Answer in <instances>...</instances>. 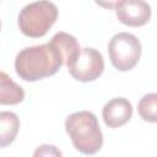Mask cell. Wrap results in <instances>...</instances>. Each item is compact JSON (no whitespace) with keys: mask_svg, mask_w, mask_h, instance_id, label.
<instances>
[{"mask_svg":"<svg viewBox=\"0 0 157 157\" xmlns=\"http://www.w3.org/2000/svg\"><path fill=\"white\" fill-rule=\"evenodd\" d=\"M151 13V6L145 0H121L115 7L117 18L128 27L145 26Z\"/></svg>","mask_w":157,"mask_h":157,"instance_id":"obj_6","label":"cell"},{"mask_svg":"<svg viewBox=\"0 0 157 157\" xmlns=\"http://www.w3.org/2000/svg\"><path fill=\"white\" fill-rule=\"evenodd\" d=\"M34 156H61V152L55 147V146H52V145H42L39 146L34 153Z\"/></svg>","mask_w":157,"mask_h":157,"instance_id":"obj_12","label":"cell"},{"mask_svg":"<svg viewBox=\"0 0 157 157\" xmlns=\"http://www.w3.org/2000/svg\"><path fill=\"white\" fill-rule=\"evenodd\" d=\"M59 10L49 0H38L26 5L18 13L17 23L21 33L29 38L44 37L56 22Z\"/></svg>","mask_w":157,"mask_h":157,"instance_id":"obj_3","label":"cell"},{"mask_svg":"<svg viewBox=\"0 0 157 157\" xmlns=\"http://www.w3.org/2000/svg\"><path fill=\"white\" fill-rule=\"evenodd\" d=\"M20 119L12 112L0 113V147H6L11 145L20 130Z\"/></svg>","mask_w":157,"mask_h":157,"instance_id":"obj_10","label":"cell"},{"mask_svg":"<svg viewBox=\"0 0 157 157\" xmlns=\"http://www.w3.org/2000/svg\"><path fill=\"white\" fill-rule=\"evenodd\" d=\"M121 0H94V2L102 7V9H107V10H112V9H115L119 2Z\"/></svg>","mask_w":157,"mask_h":157,"instance_id":"obj_13","label":"cell"},{"mask_svg":"<svg viewBox=\"0 0 157 157\" xmlns=\"http://www.w3.org/2000/svg\"><path fill=\"white\" fill-rule=\"evenodd\" d=\"M65 131L74 147L83 155H94L102 148L103 134L97 117L92 112L80 110L67 115Z\"/></svg>","mask_w":157,"mask_h":157,"instance_id":"obj_2","label":"cell"},{"mask_svg":"<svg viewBox=\"0 0 157 157\" xmlns=\"http://www.w3.org/2000/svg\"><path fill=\"white\" fill-rule=\"evenodd\" d=\"M63 65V56L50 42L23 48L15 59L16 74L28 82L53 76Z\"/></svg>","mask_w":157,"mask_h":157,"instance_id":"obj_1","label":"cell"},{"mask_svg":"<svg viewBox=\"0 0 157 157\" xmlns=\"http://www.w3.org/2000/svg\"><path fill=\"white\" fill-rule=\"evenodd\" d=\"M49 42L58 49V52L63 56L65 66H67L81 52V48H80L77 39L72 34H69L66 32L55 33Z\"/></svg>","mask_w":157,"mask_h":157,"instance_id":"obj_8","label":"cell"},{"mask_svg":"<svg viewBox=\"0 0 157 157\" xmlns=\"http://www.w3.org/2000/svg\"><path fill=\"white\" fill-rule=\"evenodd\" d=\"M142 53L139 38L128 32H119L108 43V54L112 65L119 71L132 70Z\"/></svg>","mask_w":157,"mask_h":157,"instance_id":"obj_4","label":"cell"},{"mask_svg":"<svg viewBox=\"0 0 157 157\" xmlns=\"http://www.w3.org/2000/svg\"><path fill=\"white\" fill-rule=\"evenodd\" d=\"M132 117V105L124 97H115L108 101L102 109L104 124L110 129L121 128Z\"/></svg>","mask_w":157,"mask_h":157,"instance_id":"obj_7","label":"cell"},{"mask_svg":"<svg viewBox=\"0 0 157 157\" xmlns=\"http://www.w3.org/2000/svg\"><path fill=\"white\" fill-rule=\"evenodd\" d=\"M137 113L144 121L157 123V93L145 94L137 104Z\"/></svg>","mask_w":157,"mask_h":157,"instance_id":"obj_11","label":"cell"},{"mask_svg":"<svg viewBox=\"0 0 157 157\" xmlns=\"http://www.w3.org/2000/svg\"><path fill=\"white\" fill-rule=\"evenodd\" d=\"M25 91L5 71L0 72V104L16 105L23 102Z\"/></svg>","mask_w":157,"mask_h":157,"instance_id":"obj_9","label":"cell"},{"mask_svg":"<svg viewBox=\"0 0 157 157\" xmlns=\"http://www.w3.org/2000/svg\"><path fill=\"white\" fill-rule=\"evenodd\" d=\"M69 74L80 82H91L97 80L104 71V60L94 48H81L78 55L66 66Z\"/></svg>","mask_w":157,"mask_h":157,"instance_id":"obj_5","label":"cell"}]
</instances>
